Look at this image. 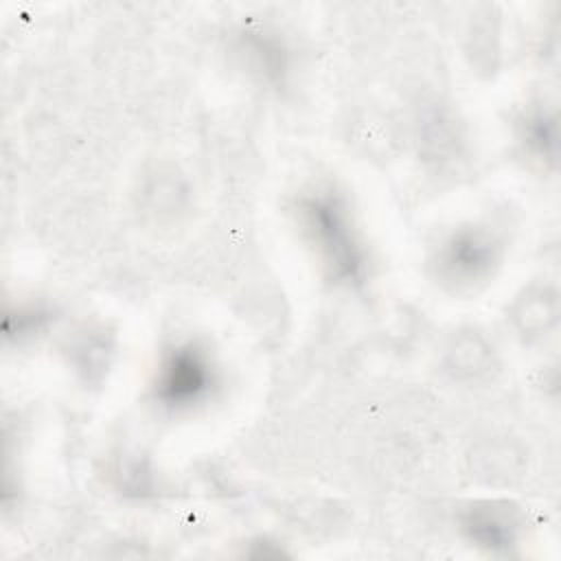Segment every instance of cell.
<instances>
[{
	"label": "cell",
	"instance_id": "1",
	"mask_svg": "<svg viewBox=\"0 0 561 561\" xmlns=\"http://www.w3.org/2000/svg\"><path fill=\"white\" fill-rule=\"evenodd\" d=\"M300 221L316 245L329 276L337 283L357 285L364 280L366 252L355 232L348 206L335 191H318L298 204Z\"/></svg>",
	"mask_w": 561,
	"mask_h": 561
},
{
	"label": "cell",
	"instance_id": "2",
	"mask_svg": "<svg viewBox=\"0 0 561 561\" xmlns=\"http://www.w3.org/2000/svg\"><path fill=\"white\" fill-rule=\"evenodd\" d=\"M215 386V370L195 342L178 344L162 357L153 381L156 399L167 408H191L204 401Z\"/></svg>",
	"mask_w": 561,
	"mask_h": 561
},
{
	"label": "cell",
	"instance_id": "3",
	"mask_svg": "<svg viewBox=\"0 0 561 561\" xmlns=\"http://www.w3.org/2000/svg\"><path fill=\"white\" fill-rule=\"evenodd\" d=\"M500 259L497 239L484 228H460L438 250V274L456 285H471L491 274Z\"/></svg>",
	"mask_w": 561,
	"mask_h": 561
},
{
	"label": "cell",
	"instance_id": "4",
	"mask_svg": "<svg viewBox=\"0 0 561 561\" xmlns=\"http://www.w3.org/2000/svg\"><path fill=\"white\" fill-rule=\"evenodd\" d=\"M462 528L478 546L489 550H506L515 541L513 517L508 511H502L495 504L471 506L462 515Z\"/></svg>",
	"mask_w": 561,
	"mask_h": 561
},
{
	"label": "cell",
	"instance_id": "5",
	"mask_svg": "<svg viewBox=\"0 0 561 561\" xmlns=\"http://www.w3.org/2000/svg\"><path fill=\"white\" fill-rule=\"evenodd\" d=\"M522 140L533 153H537L541 158H552L554 145H557L554 118L546 112L528 114L522 123Z\"/></svg>",
	"mask_w": 561,
	"mask_h": 561
}]
</instances>
